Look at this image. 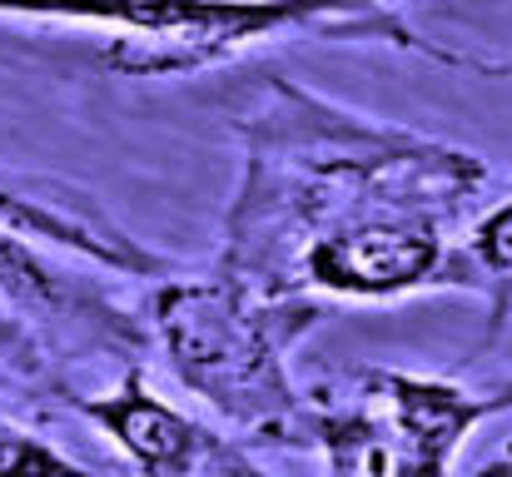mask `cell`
Returning <instances> with one entry per match:
<instances>
[{
    "label": "cell",
    "mask_w": 512,
    "mask_h": 477,
    "mask_svg": "<svg viewBox=\"0 0 512 477\" xmlns=\"http://www.w3.org/2000/svg\"><path fill=\"white\" fill-rule=\"evenodd\" d=\"M244 174L219 269L264 294L388 304L453 289V254L493 184L488 159L368 120L269 75L239 115Z\"/></svg>",
    "instance_id": "1"
},
{
    "label": "cell",
    "mask_w": 512,
    "mask_h": 477,
    "mask_svg": "<svg viewBox=\"0 0 512 477\" xmlns=\"http://www.w3.org/2000/svg\"><path fill=\"white\" fill-rule=\"evenodd\" d=\"M319 318V299L264 294L219 264L170 269L150 284L145 304L150 348L174 383L244 448L274 453H314V398L289 358Z\"/></svg>",
    "instance_id": "2"
},
{
    "label": "cell",
    "mask_w": 512,
    "mask_h": 477,
    "mask_svg": "<svg viewBox=\"0 0 512 477\" xmlns=\"http://www.w3.org/2000/svg\"><path fill=\"white\" fill-rule=\"evenodd\" d=\"M10 20L105 25V65L120 75H194L289 35H383L423 50L398 25L393 0H0Z\"/></svg>",
    "instance_id": "3"
},
{
    "label": "cell",
    "mask_w": 512,
    "mask_h": 477,
    "mask_svg": "<svg viewBox=\"0 0 512 477\" xmlns=\"http://www.w3.org/2000/svg\"><path fill=\"white\" fill-rule=\"evenodd\" d=\"M314 453L334 477H453L463 443L512 413V378L468 388L403 368H348L309 388Z\"/></svg>",
    "instance_id": "4"
},
{
    "label": "cell",
    "mask_w": 512,
    "mask_h": 477,
    "mask_svg": "<svg viewBox=\"0 0 512 477\" xmlns=\"http://www.w3.org/2000/svg\"><path fill=\"white\" fill-rule=\"evenodd\" d=\"M0 299L55 348V358H80V363L110 358L125 373L145 368L155 353L150 328L135 309H125L105 284L60 269L50 254H40L30 239H20L5 224H0Z\"/></svg>",
    "instance_id": "5"
},
{
    "label": "cell",
    "mask_w": 512,
    "mask_h": 477,
    "mask_svg": "<svg viewBox=\"0 0 512 477\" xmlns=\"http://www.w3.org/2000/svg\"><path fill=\"white\" fill-rule=\"evenodd\" d=\"M80 418L125 453L135 477H269L234 433L209 428L160 398L145 368H125L105 393H80Z\"/></svg>",
    "instance_id": "6"
},
{
    "label": "cell",
    "mask_w": 512,
    "mask_h": 477,
    "mask_svg": "<svg viewBox=\"0 0 512 477\" xmlns=\"http://www.w3.org/2000/svg\"><path fill=\"white\" fill-rule=\"evenodd\" d=\"M0 418L45 423L80 418V393L65 378L55 348L20 318L0 314Z\"/></svg>",
    "instance_id": "7"
},
{
    "label": "cell",
    "mask_w": 512,
    "mask_h": 477,
    "mask_svg": "<svg viewBox=\"0 0 512 477\" xmlns=\"http://www.w3.org/2000/svg\"><path fill=\"white\" fill-rule=\"evenodd\" d=\"M453 289L483 294L488 338H498L512 318V199H498L473 214L453 254Z\"/></svg>",
    "instance_id": "8"
},
{
    "label": "cell",
    "mask_w": 512,
    "mask_h": 477,
    "mask_svg": "<svg viewBox=\"0 0 512 477\" xmlns=\"http://www.w3.org/2000/svg\"><path fill=\"white\" fill-rule=\"evenodd\" d=\"M0 477H105V473L75 463L50 438L30 433V423L0 418Z\"/></svg>",
    "instance_id": "9"
},
{
    "label": "cell",
    "mask_w": 512,
    "mask_h": 477,
    "mask_svg": "<svg viewBox=\"0 0 512 477\" xmlns=\"http://www.w3.org/2000/svg\"><path fill=\"white\" fill-rule=\"evenodd\" d=\"M463 477H512V438L498 448V453H488L473 473H463Z\"/></svg>",
    "instance_id": "10"
}]
</instances>
